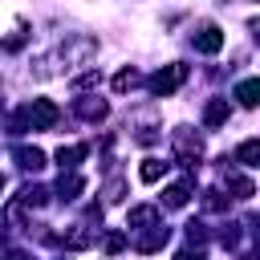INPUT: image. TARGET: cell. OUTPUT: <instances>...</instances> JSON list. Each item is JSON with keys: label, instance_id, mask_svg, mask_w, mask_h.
<instances>
[{"label": "cell", "instance_id": "6da1fadb", "mask_svg": "<svg viewBox=\"0 0 260 260\" xmlns=\"http://www.w3.org/2000/svg\"><path fill=\"white\" fill-rule=\"evenodd\" d=\"M183 77H187V65L175 61V65H167V69H158V73L150 77V93H154V98H171V93L179 89Z\"/></svg>", "mask_w": 260, "mask_h": 260}, {"label": "cell", "instance_id": "7a4b0ae2", "mask_svg": "<svg viewBox=\"0 0 260 260\" xmlns=\"http://www.w3.org/2000/svg\"><path fill=\"white\" fill-rule=\"evenodd\" d=\"M24 122H28L32 130H53V122H57V106H53L49 98H32V106L24 110Z\"/></svg>", "mask_w": 260, "mask_h": 260}, {"label": "cell", "instance_id": "3957f363", "mask_svg": "<svg viewBox=\"0 0 260 260\" xmlns=\"http://www.w3.org/2000/svg\"><path fill=\"white\" fill-rule=\"evenodd\" d=\"M191 41H195V53H207V57L223 49V32H219L215 24H203V28H199V32L191 37Z\"/></svg>", "mask_w": 260, "mask_h": 260}, {"label": "cell", "instance_id": "277c9868", "mask_svg": "<svg viewBox=\"0 0 260 260\" xmlns=\"http://www.w3.org/2000/svg\"><path fill=\"white\" fill-rule=\"evenodd\" d=\"M228 114H232V110H228V102H223V98H211V102H207V110H203V122H207V126H223V122H228Z\"/></svg>", "mask_w": 260, "mask_h": 260}, {"label": "cell", "instance_id": "5b68a950", "mask_svg": "<svg viewBox=\"0 0 260 260\" xmlns=\"http://www.w3.org/2000/svg\"><path fill=\"white\" fill-rule=\"evenodd\" d=\"M81 191H85V179L81 175H61V183H57V195L61 199H77Z\"/></svg>", "mask_w": 260, "mask_h": 260}, {"label": "cell", "instance_id": "8992f818", "mask_svg": "<svg viewBox=\"0 0 260 260\" xmlns=\"http://www.w3.org/2000/svg\"><path fill=\"white\" fill-rule=\"evenodd\" d=\"M162 244H167V228H162V223H150V232L138 240V248H142V252H158Z\"/></svg>", "mask_w": 260, "mask_h": 260}, {"label": "cell", "instance_id": "52a82bcc", "mask_svg": "<svg viewBox=\"0 0 260 260\" xmlns=\"http://www.w3.org/2000/svg\"><path fill=\"white\" fill-rule=\"evenodd\" d=\"M256 93H260V81H252V77H248V81H240V85H236V98H240V106H248V110H252V106H256V102H260V98H256Z\"/></svg>", "mask_w": 260, "mask_h": 260}, {"label": "cell", "instance_id": "ba28073f", "mask_svg": "<svg viewBox=\"0 0 260 260\" xmlns=\"http://www.w3.org/2000/svg\"><path fill=\"white\" fill-rule=\"evenodd\" d=\"M77 114H81V118H89V122H102V118H106V102L81 98V102H77Z\"/></svg>", "mask_w": 260, "mask_h": 260}, {"label": "cell", "instance_id": "9c48e42d", "mask_svg": "<svg viewBox=\"0 0 260 260\" xmlns=\"http://www.w3.org/2000/svg\"><path fill=\"white\" fill-rule=\"evenodd\" d=\"M16 158H20V167H24V171H41V167H45V154H41L37 146H20V150H16Z\"/></svg>", "mask_w": 260, "mask_h": 260}, {"label": "cell", "instance_id": "30bf717a", "mask_svg": "<svg viewBox=\"0 0 260 260\" xmlns=\"http://www.w3.org/2000/svg\"><path fill=\"white\" fill-rule=\"evenodd\" d=\"M162 171H167V162H158V158H142L138 179H142V183H158V179H162Z\"/></svg>", "mask_w": 260, "mask_h": 260}, {"label": "cell", "instance_id": "8fae6325", "mask_svg": "<svg viewBox=\"0 0 260 260\" xmlns=\"http://www.w3.org/2000/svg\"><path fill=\"white\" fill-rule=\"evenodd\" d=\"M162 199H167V207H187V199H191V187H187V183H171Z\"/></svg>", "mask_w": 260, "mask_h": 260}, {"label": "cell", "instance_id": "7c38bea8", "mask_svg": "<svg viewBox=\"0 0 260 260\" xmlns=\"http://www.w3.org/2000/svg\"><path fill=\"white\" fill-rule=\"evenodd\" d=\"M236 158H240L244 167H256V158H260V138H248V142H240Z\"/></svg>", "mask_w": 260, "mask_h": 260}, {"label": "cell", "instance_id": "4fadbf2b", "mask_svg": "<svg viewBox=\"0 0 260 260\" xmlns=\"http://www.w3.org/2000/svg\"><path fill=\"white\" fill-rule=\"evenodd\" d=\"M81 158H85V146H77V142H73V146H61V150H57V162H61V167H69V171H73V167H77Z\"/></svg>", "mask_w": 260, "mask_h": 260}, {"label": "cell", "instance_id": "5bb4252c", "mask_svg": "<svg viewBox=\"0 0 260 260\" xmlns=\"http://www.w3.org/2000/svg\"><path fill=\"white\" fill-rule=\"evenodd\" d=\"M150 223H158L154 207H130V228H150Z\"/></svg>", "mask_w": 260, "mask_h": 260}, {"label": "cell", "instance_id": "9a60e30c", "mask_svg": "<svg viewBox=\"0 0 260 260\" xmlns=\"http://www.w3.org/2000/svg\"><path fill=\"white\" fill-rule=\"evenodd\" d=\"M228 187H232L240 199H252V195H256V187H252V179H248V175H228Z\"/></svg>", "mask_w": 260, "mask_h": 260}, {"label": "cell", "instance_id": "2e32d148", "mask_svg": "<svg viewBox=\"0 0 260 260\" xmlns=\"http://www.w3.org/2000/svg\"><path fill=\"white\" fill-rule=\"evenodd\" d=\"M134 85H138V73H134V69H122V73L114 77V89H118V93H126V89H134Z\"/></svg>", "mask_w": 260, "mask_h": 260}, {"label": "cell", "instance_id": "e0dca14e", "mask_svg": "<svg viewBox=\"0 0 260 260\" xmlns=\"http://www.w3.org/2000/svg\"><path fill=\"white\" fill-rule=\"evenodd\" d=\"M45 195H49L45 187H24V195H20V199H24V203H32V207H41V203H45Z\"/></svg>", "mask_w": 260, "mask_h": 260}, {"label": "cell", "instance_id": "ac0fdd59", "mask_svg": "<svg viewBox=\"0 0 260 260\" xmlns=\"http://www.w3.org/2000/svg\"><path fill=\"white\" fill-rule=\"evenodd\" d=\"M102 248H106V252H122V248H126V236H122V232H110V236L102 240Z\"/></svg>", "mask_w": 260, "mask_h": 260}, {"label": "cell", "instance_id": "d6986e66", "mask_svg": "<svg viewBox=\"0 0 260 260\" xmlns=\"http://www.w3.org/2000/svg\"><path fill=\"white\" fill-rule=\"evenodd\" d=\"M118 199H122V179L106 183V203H118Z\"/></svg>", "mask_w": 260, "mask_h": 260}, {"label": "cell", "instance_id": "ffe728a7", "mask_svg": "<svg viewBox=\"0 0 260 260\" xmlns=\"http://www.w3.org/2000/svg\"><path fill=\"white\" fill-rule=\"evenodd\" d=\"M0 191H4V175H0Z\"/></svg>", "mask_w": 260, "mask_h": 260}]
</instances>
